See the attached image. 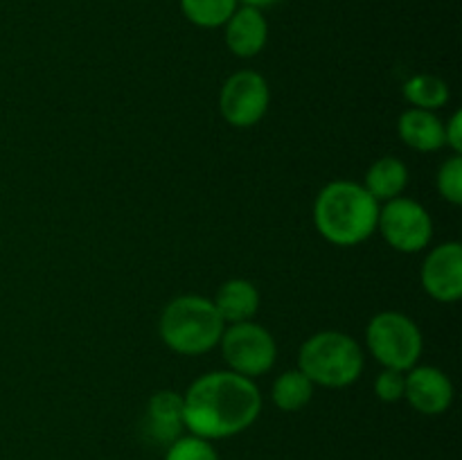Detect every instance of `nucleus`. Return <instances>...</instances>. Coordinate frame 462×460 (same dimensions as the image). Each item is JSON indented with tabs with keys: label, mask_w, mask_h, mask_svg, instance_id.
Wrapping results in <instances>:
<instances>
[{
	"label": "nucleus",
	"mask_w": 462,
	"mask_h": 460,
	"mask_svg": "<svg viewBox=\"0 0 462 460\" xmlns=\"http://www.w3.org/2000/svg\"><path fill=\"white\" fill-rule=\"evenodd\" d=\"M262 413L255 379L215 370L194 379L183 392L185 428L206 440H224L251 428Z\"/></svg>",
	"instance_id": "nucleus-1"
},
{
	"label": "nucleus",
	"mask_w": 462,
	"mask_h": 460,
	"mask_svg": "<svg viewBox=\"0 0 462 460\" xmlns=\"http://www.w3.org/2000/svg\"><path fill=\"white\" fill-rule=\"evenodd\" d=\"M379 206L373 194L355 180H332L314 201V225L334 246H356L377 230Z\"/></svg>",
	"instance_id": "nucleus-2"
},
{
	"label": "nucleus",
	"mask_w": 462,
	"mask_h": 460,
	"mask_svg": "<svg viewBox=\"0 0 462 460\" xmlns=\"http://www.w3.org/2000/svg\"><path fill=\"white\" fill-rule=\"evenodd\" d=\"M226 323L221 320L215 302L206 296L188 293L170 300L158 320L162 343L171 352L183 356L206 354L219 345Z\"/></svg>",
	"instance_id": "nucleus-3"
},
{
	"label": "nucleus",
	"mask_w": 462,
	"mask_h": 460,
	"mask_svg": "<svg viewBox=\"0 0 462 460\" xmlns=\"http://www.w3.org/2000/svg\"><path fill=\"white\" fill-rule=\"evenodd\" d=\"M364 350L346 332L323 329L307 338L298 352V370L311 379L314 386L346 388L364 373Z\"/></svg>",
	"instance_id": "nucleus-4"
},
{
	"label": "nucleus",
	"mask_w": 462,
	"mask_h": 460,
	"mask_svg": "<svg viewBox=\"0 0 462 460\" xmlns=\"http://www.w3.org/2000/svg\"><path fill=\"white\" fill-rule=\"evenodd\" d=\"M365 343L383 368L411 370L418 365L424 338L418 323L402 311H379L365 327Z\"/></svg>",
	"instance_id": "nucleus-5"
},
{
	"label": "nucleus",
	"mask_w": 462,
	"mask_h": 460,
	"mask_svg": "<svg viewBox=\"0 0 462 460\" xmlns=\"http://www.w3.org/2000/svg\"><path fill=\"white\" fill-rule=\"evenodd\" d=\"M219 347L228 370L248 379L266 374L278 359V343L273 334L255 320L226 325Z\"/></svg>",
	"instance_id": "nucleus-6"
},
{
	"label": "nucleus",
	"mask_w": 462,
	"mask_h": 460,
	"mask_svg": "<svg viewBox=\"0 0 462 460\" xmlns=\"http://www.w3.org/2000/svg\"><path fill=\"white\" fill-rule=\"evenodd\" d=\"M377 230L391 248L400 253H420L433 237V219L415 198L397 197L379 206Z\"/></svg>",
	"instance_id": "nucleus-7"
},
{
	"label": "nucleus",
	"mask_w": 462,
	"mask_h": 460,
	"mask_svg": "<svg viewBox=\"0 0 462 460\" xmlns=\"http://www.w3.org/2000/svg\"><path fill=\"white\" fill-rule=\"evenodd\" d=\"M271 88L264 75L239 70L224 81L219 90V113L235 129H251L266 115Z\"/></svg>",
	"instance_id": "nucleus-8"
},
{
	"label": "nucleus",
	"mask_w": 462,
	"mask_h": 460,
	"mask_svg": "<svg viewBox=\"0 0 462 460\" xmlns=\"http://www.w3.org/2000/svg\"><path fill=\"white\" fill-rule=\"evenodd\" d=\"M422 289L438 302H458L462 296V246L445 242L431 248L420 269Z\"/></svg>",
	"instance_id": "nucleus-9"
},
{
	"label": "nucleus",
	"mask_w": 462,
	"mask_h": 460,
	"mask_svg": "<svg viewBox=\"0 0 462 460\" xmlns=\"http://www.w3.org/2000/svg\"><path fill=\"white\" fill-rule=\"evenodd\" d=\"M404 400L422 415H442L454 401V383L438 365H413L406 370Z\"/></svg>",
	"instance_id": "nucleus-10"
},
{
	"label": "nucleus",
	"mask_w": 462,
	"mask_h": 460,
	"mask_svg": "<svg viewBox=\"0 0 462 460\" xmlns=\"http://www.w3.org/2000/svg\"><path fill=\"white\" fill-rule=\"evenodd\" d=\"M224 39L230 52L239 59H253L269 41V23L262 9L239 5L224 25Z\"/></svg>",
	"instance_id": "nucleus-11"
},
{
	"label": "nucleus",
	"mask_w": 462,
	"mask_h": 460,
	"mask_svg": "<svg viewBox=\"0 0 462 460\" xmlns=\"http://www.w3.org/2000/svg\"><path fill=\"white\" fill-rule=\"evenodd\" d=\"M144 428H147L149 437H153L161 445H171L176 437L183 436V395L174 391L153 392L147 401Z\"/></svg>",
	"instance_id": "nucleus-12"
},
{
	"label": "nucleus",
	"mask_w": 462,
	"mask_h": 460,
	"mask_svg": "<svg viewBox=\"0 0 462 460\" xmlns=\"http://www.w3.org/2000/svg\"><path fill=\"white\" fill-rule=\"evenodd\" d=\"M397 133L406 147L422 153H433L445 149V122L436 111L424 108H406L397 120Z\"/></svg>",
	"instance_id": "nucleus-13"
},
{
	"label": "nucleus",
	"mask_w": 462,
	"mask_h": 460,
	"mask_svg": "<svg viewBox=\"0 0 462 460\" xmlns=\"http://www.w3.org/2000/svg\"><path fill=\"white\" fill-rule=\"evenodd\" d=\"M212 302L226 325L244 323V320L255 318L260 311V291L251 280L230 278L217 289Z\"/></svg>",
	"instance_id": "nucleus-14"
},
{
	"label": "nucleus",
	"mask_w": 462,
	"mask_h": 460,
	"mask_svg": "<svg viewBox=\"0 0 462 460\" xmlns=\"http://www.w3.org/2000/svg\"><path fill=\"white\" fill-rule=\"evenodd\" d=\"M361 185L373 194L377 203L393 201V198L402 197L404 189L409 188V167L402 158L382 156L368 167Z\"/></svg>",
	"instance_id": "nucleus-15"
},
{
	"label": "nucleus",
	"mask_w": 462,
	"mask_h": 460,
	"mask_svg": "<svg viewBox=\"0 0 462 460\" xmlns=\"http://www.w3.org/2000/svg\"><path fill=\"white\" fill-rule=\"evenodd\" d=\"M314 383L302 370L293 368L280 374L271 386V400L284 413H296L302 410L314 397Z\"/></svg>",
	"instance_id": "nucleus-16"
},
{
	"label": "nucleus",
	"mask_w": 462,
	"mask_h": 460,
	"mask_svg": "<svg viewBox=\"0 0 462 460\" xmlns=\"http://www.w3.org/2000/svg\"><path fill=\"white\" fill-rule=\"evenodd\" d=\"M402 93L411 106L424 108V111H438V108L447 106L451 97L449 84L442 77L429 75V72H420V75L406 79Z\"/></svg>",
	"instance_id": "nucleus-17"
},
{
	"label": "nucleus",
	"mask_w": 462,
	"mask_h": 460,
	"mask_svg": "<svg viewBox=\"0 0 462 460\" xmlns=\"http://www.w3.org/2000/svg\"><path fill=\"white\" fill-rule=\"evenodd\" d=\"M237 7V0H180L183 16L192 25L203 27V30L224 27Z\"/></svg>",
	"instance_id": "nucleus-18"
},
{
	"label": "nucleus",
	"mask_w": 462,
	"mask_h": 460,
	"mask_svg": "<svg viewBox=\"0 0 462 460\" xmlns=\"http://www.w3.org/2000/svg\"><path fill=\"white\" fill-rule=\"evenodd\" d=\"M436 188L447 203H451V206H460L462 203V156L460 153H451V156L442 162L436 176Z\"/></svg>",
	"instance_id": "nucleus-19"
},
{
	"label": "nucleus",
	"mask_w": 462,
	"mask_h": 460,
	"mask_svg": "<svg viewBox=\"0 0 462 460\" xmlns=\"http://www.w3.org/2000/svg\"><path fill=\"white\" fill-rule=\"evenodd\" d=\"M165 460H219L210 440L199 436H180L167 445Z\"/></svg>",
	"instance_id": "nucleus-20"
},
{
	"label": "nucleus",
	"mask_w": 462,
	"mask_h": 460,
	"mask_svg": "<svg viewBox=\"0 0 462 460\" xmlns=\"http://www.w3.org/2000/svg\"><path fill=\"white\" fill-rule=\"evenodd\" d=\"M404 386H406V373L393 368H383L374 379V392L386 404H395V401L404 400Z\"/></svg>",
	"instance_id": "nucleus-21"
},
{
	"label": "nucleus",
	"mask_w": 462,
	"mask_h": 460,
	"mask_svg": "<svg viewBox=\"0 0 462 460\" xmlns=\"http://www.w3.org/2000/svg\"><path fill=\"white\" fill-rule=\"evenodd\" d=\"M445 147L454 153H462V111H454L445 122Z\"/></svg>",
	"instance_id": "nucleus-22"
},
{
	"label": "nucleus",
	"mask_w": 462,
	"mask_h": 460,
	"mask_svg": "<svg viewBox=\"0 0 462 460\" xmlns=\"http://www.w3.org/2000/svg\"><path fill=\"white\" fill-rule=\"evenodd\" d=\"M239 5H248V7H257L264 12L266 7H273V5H278L280 0H237Z\"/></svg>",
	"instance_id": "nucleus-23"
}]
</instances>
